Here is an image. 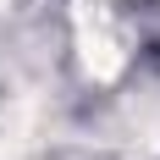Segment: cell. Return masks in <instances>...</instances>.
<instances>
[{"label":"cell","mask_w":160,"mask_h":160,"mask_svg":"<svg viewBox=\"0 0 160 160\" xmlns=\"http://www.w3.org/2000/svg\"><path fill=\"white\" fill-rule=\"evenodd\" d=\"M72 28H78V50H83V66H88V78H99V83L122 78V66H127V55H122V39H116L111 17L99 11L94 0H83V6H78Z\"/></svg>","instance_id":"cell-1"}]
</instances>
